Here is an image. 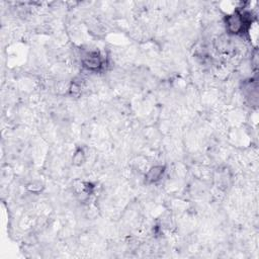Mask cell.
<instances>
[{
  "label": "cell",
  "instance_id": "obj_1",
  "mask_svg": "<svg viewBox=\"0 0 259 259\" xmlns=\"http://www.w3.org/2000/svg\"><path fill=\"white\" fill-rule=\"evenodd\" d=\"M226 29L230 34L242 35L248 32L252 23V13L249 11L235 10L225 18Z\"/></svg>",
  "mask_w": 259,
  "mask_h": 259
},
{
  "label": "cell",
  "instance_id": "obj_2",
  "mask_svg": "<svg viewBox=\"0 0 259 259\" xmlns=\"http://www.w3.org/2000/svg\"><path fill=\"white\" fill-rule=\"evenodd\" d=\"M82 64L85 69L92 72H98L103 68V58L97 51L87 52L82 57Z\"/></svg>",
  "mask_w": 259,
  "mask_h": 259
},
{
  "label": "cell",
  "instance_id": "obj_3",
  "mask_svg": "<svg viewBox=\"0 0 259 259\" xmlns=\"http://www.w3.org/2000/svg\"><path fill=\"white\" fill-rule=\"evenodd\" d=\"M165 171H166V167L164 165L152 166L145 175V182L147 184L157 183L162 179Z\"/></svg>",
  "mask_w": 259,
  "mask_h": 259
},
{
  "label": "cell",
  "instance_id": "obj_4",
  "mask_svg": "<svg viewBox=\"0 0 259 259\" xmlns=\"http://www.w3.org/2000/svg\"><path fill=\"white\" fill-rule=\"evenodd\" d=\"M84 161H85V153L81 148H78L72 157V162L74 165L80 166L81 164L84 163Z\"/></svg>",
  "mask_w": 259,
  "mask_h": 259
}]
</instances>
